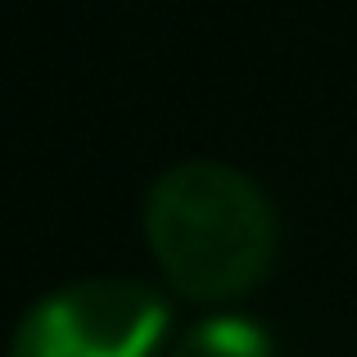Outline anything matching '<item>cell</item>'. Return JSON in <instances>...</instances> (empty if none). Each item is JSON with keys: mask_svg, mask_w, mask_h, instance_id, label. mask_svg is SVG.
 <instances>
[{"mask_svg": "<svg viewBox=\"0 0 357 357\" xmlns=\"http://www.w3.org/2000/svg\"><path fill=\"white\" fill-rule=\"evenodd\" d=\"M172 357H276V349L249 317H208L181 335Z\"/></svg>", "mask_w": 357, "mask_h": 357, "instance_id": "cell-3", "label": "cell"}, {"mask_svg": "<svg viewBox=\"0 0 357 357\" xmlns=\"http://www.w3.org/2000/svg\"><path fill=\"white\" fill-rule=\"evenodd\" d=\"M167 321V298L154 285L91 276L27 307L9 340V357H154Z\"/></svg>", "mask_w": 357, "mask_h": 357, "instance_id": "cell-2", "label": "cell"}, {"mask_svg": "<svg viewBox=\"0 0 357 357\" xmlns=\"http://www.w3.org/2000/svg\"><path fill=\"white\" fill-rule=\"evenodd\" d=\"M145 240L176 294L231 303L276 267L280 222L253 176L213 158H190L149 185Z\"/></svg>", "mask_w": 357, "mask_h": 357, "instance_id": "cell-1", "label": "cell"}]
</instances>
